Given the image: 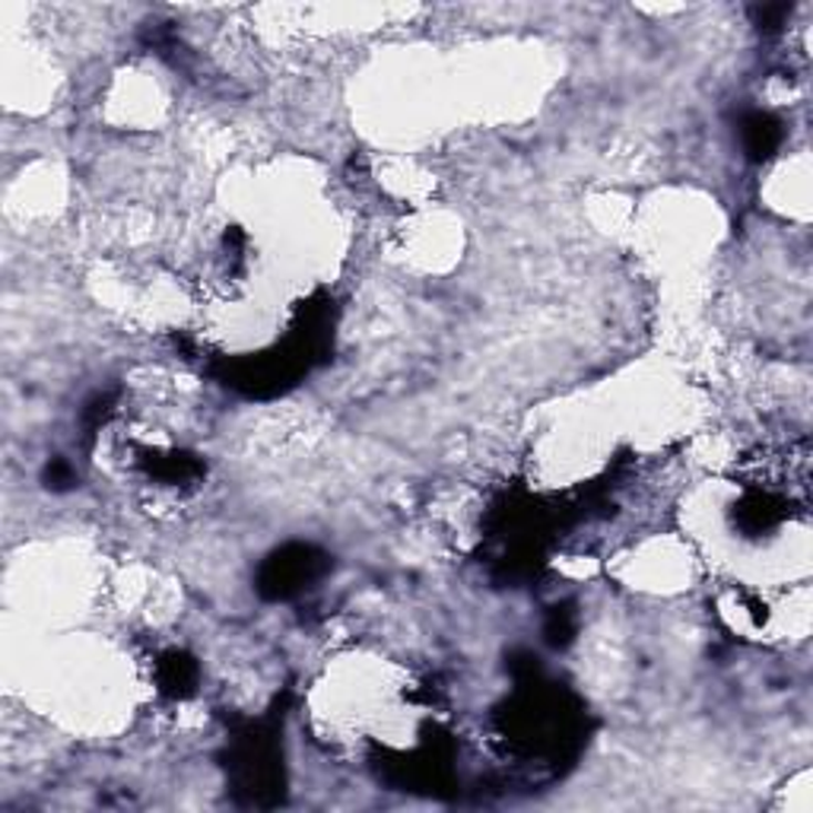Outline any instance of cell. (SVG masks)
<instances>
[{"label": "cell", "instance_id": "obj_3", "mask_svg": "<svg viewBox=\"0 0 813 813\" xmlns=\"http://www.w3.org/2000/svg\"><path fill=\"white\" fill-rule=\"evenodd\" d=\"M194 680H197V668H194L188 658H182V655H172V658L163 661V668H159V687L172 696L192 693Z\"/></svg>", "mask_w": 813, "mask_h": 813}, {"label": "cell", "instance_id": "obj_2", "mask_svg": "<svg viewBox=\"0 0 813 813\" xmlns=\"http://www.w3.org/2000/svg\"><path fill=\"white\" fill-rule=\"evenodd\" d=\"M741 134L750 159H769L782 144V124L772 119L769 112H750L743 119Z\"/></svg>", "mask_w": 813, "mask_h": 813}, {"label": "cell", "instance_id": "obj_1", "mask_svg": "<svg viewBox=\"0 0 813 813\" xmlns=\"http://www.w3.org/2000/svg\"><path fill=\"white\" fill-rule=\"evenodd\" d=\"M321 559L325 556H318L311 547L280 550L277 556H270L261 569V591L267 598H289V595L302 591L325 569Z\"/></svg>", "mask_w": 813, "mask_h": 813}]
</instances>
